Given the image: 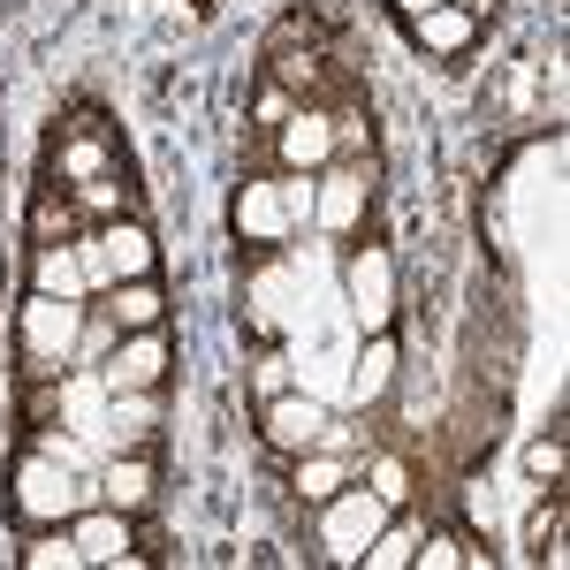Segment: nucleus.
<instances>
[{"label": "nucleus", "mask_w": 570, "mask_h": 570, "mask_svg": "<svg viewBox=\"0 0 570 570\" xmlns=\"http://www.w3.org/2000/svg\"><path fill=\"white\" fill-rule=\"evenodd\" d=\"M16 335H23V373H61L77 357V335H85V297H39L31 289Z\"/></svg>", "instance_id": "obj_1"}, {"label": "nucleus", "mask_w": 570, "mask_h": 570, "mask_svg": "<svg viewBox=\"0 0 570 570\" xmlns=\"http://www.w3.org/2000/svg\"><path fill=\"white\" fill-rule=\"evenodd\" d=\"M85 502H91V494L77 487V472H69L61 456L31 449V456L16 464V518H23V525H69Z\"/></svg>", "instance_id": "obj_2"}, {"label": "nucleus", "mask_w": 570, "mask_h": 570, "mask_svg": "<svg viewBox=\"0 0 570 570\" xmlns=\"http://www.w3.org/2000/svg\"><path fill=\"white\" fill-rule=\"evenodd\" d=\"M389 518H395V510L373 494V487H351V480H343L335 494H327V525H320V540H327L343 563H357V556L373 548V532L389 525Z\"/></svg>", "instance_id": "obj_3"}, {"label": "nucleus", "mask_w": 570, "mask_h": 570, "mask_svg": "<svg viewBox=\"0 0 570 570\" xmlns=\"http://www.w3.org/2000/svg\"><path fill=\"white\" fill-rule=\"evenodd\" d=\"M274 153H282V168H289V176L327 168V160H335V122H327V107H305V99H297V115L274 130Z\"/></svg>", "instance_id": "obj_4"}, {"label": "nucleus", "mask_w": 570, "mask_h": 570, "mask_svg": "<svg viewBox=\"0 0 570 570\" xmlns=\"http://www.w3.org/2000/svg\"><path fill=\"white\" fill-rule=\"evenodd\" d=\"M99 381H107V395H122V389H160V381H168V343H160V327H137L130 343H115Z\"/></svg>", "instance_id": "obj_5"}, {"label": "nucleus", "mask_w": 570, "mask_h": 570, "mask_svg": "<svg viewBox=\"0 0 570 570\" xmlns=\"http://www.w3.org/2000/svg\"><path fill=\"white\" fill-rule=\"evenodd\" d=\"M320 434H327V403L320 395H274L266 403V449L305 456V449H320Z\"/></svg>", "instance_id": "obj_6"}, {"label": "nucleus", "mask_w": 570, "mask_h": 570, "mask_svg": "<svg viewBox=\"0 0 570 570\" xmlns=\"http://www.w3.org/2000/svg\"><path fill=\"white\" fill-rule=\"evenodd\" d=\"M351 312L365 320V335H373V327H389V312H395V266H389L381 244H365V252L351 259Z\"/></svg>", "instance_id": "obj_7"}, {"label": "nucleus", "mask_w": 570, "mask_h": 570, "mask_svg": "<svg viewBox=\"0 0 570 570\" xmlns=\"http://www.w3.org/2000/svg\"><path fill=\"white\" fill-rule=\"evenodd\" d=\"M365 190H373V183H365V168H335V176L312 190V220H320V228H335V236H343V228H357Z\"/></svg>", "instance_id": "obj_8"}, {"label": "nucleus", "mask_w": 570, "mask_h": 570, "mask_svg": "<svg viewBox=\"0 0 570 570\" xmlns=\"http://www.w3.org/2000/svg\"><path fill=\"white\" fill-rule=\"evenodd\" d=\"M69 525H77V548H85V563H137L122 510H77Z\"/></svg>", "instance_id": "obj_9"}, {"label": "nucleus", "mask_w": 570, "mask_h": 570, "mask_svg": "<svg viewBox=\"0 0 570 570\" xmlns=\"http://www.w3.org/2000/svg\"><path fill=\"white\" fill-rule=\"evenodd\" d=\"M411 39L426 46V53H472V39H480V16H464V8H426V16H411Z\"/></svg>", "instance_id": "obj_10"}, {"label": "nucleus", "mask_w": 570, "mask_h": 570, "mask_svg": "<svg viewBox=\"0 0 570 570\" xmlns=\"http://www.w3.org/2000/svg\"><path fill=\"white\" fill-rule=\"evenodd\" d=\"M236 228H244L252 244H282V236H289L282 190H274V183H244V190H236Z\"/></svg>", "instance_id": "obj_11"}, {"label": "nucleus", "mask_w": 570, "mask_h": 570, "mask_svg": "<svg viewBox=\"0 0 570 570\" xmlns=\"http://www.w3.org/2000/svg\"><path fill=\"white\" fill-rule=\"evenodd\" d=\"M31 289H39V297H85V259H77V244H39V252H31Z\"/></svg>", "instance_id": "obj_12"}, {"label": "nucleus", "mask_w": 570, "mask_h": 570, "mask_svg": "<svg viewBox=\"0 0 570 570\" xmlns=\"http://www.w3.org/2000/svg\"><path fill=\"white\" fill-rule=\"evenodd\" d=\"M160 312H168V297H160V282H153V274H137V282H115V289H107V320H115V327H160Z\"/></svg>", "instance_id": "obj_13"}, {"label": "nucleus", "mask_w": 570, "mask_h": 570, "mask_svg": "<svg viewBox=\"0 0 570 570\" xmlns=\"http://www.w3.org/2000/svg\"><path fill=\"white\" fill-rule=\"evenodd\" d=\"M99 244H107V259H115V282H137V274H153V236H145V220L122 214L99 228Z\"/></svg>", "instance_id": "obj_14"}, {"label": "nucleus", "mask_w": 570, "mask_h": 570, "mask_svg": "<svg viewBox=\"0 0 570 570\" xmlns=\"http://www.w3.org/2000/svg\"><path fill=\"white\" fill-rule=\"evenodd\" d=\"M69 206H77V220H99V228H107V220L130 214V176H122V168H107V176L77 183V190H69Z\"/></svg>", "instance_id": "obj_15"}, {"label": "nucleus", "mask_w": 570, "mask_h": 570, "mask_svg": "<svg viewBox=\"0 0 570 570\" xmlns=\"http://www.w3.org/2000/svg\"><path fill=\"white\" fill-rule=\"evenodd\" d=\"M77 236H85V220H77V206H69V190L46 183L39 198H31V244H77Z\"/></svg>", "instance_id": "obj_16"}, {"label": "nucleus", "mask_w": 570, "mask_h": 570, "mask_svg": "<svg viewBox=\"0 0 570 570\" xmlns=\"http://www.w3.org/2000/svg\"><path fill=\"white\" fill-rule=\"evenodd\" d=\"M99 487H107V510H122V518H137V510L153 502V464H145V456H115Z\"/></svg>", "instance_id": "obj_17"}, {"label": "nucleus", "mask_w": 570, "mask_h": 570, "mask_svg": "<svg viewBox=\"0 0 570 570\" xmlns=\"http://www.w3.org/2000/svg\"><path fill=\"white\" fill-rule=\"evenodd\" d=\"M389 381H395V343L373 327V343L357 351V395L373 403V395H389Z\"/></svg>", "instance_id": "obj_18"}, {"label": "nucleus", "mask_w": 570, "mask_h": 570, "mask_svg": "<svg viewBox=\"0 0 570 570\" xmlns=\"http://www.w3.org/2000/svg\"><path fill=\"white\" fill-rule=\"evenodd\" d=\"M85 563V548H77V532L61 525V532H39L31 548H23V570H77Z\"/></svg>", "instance_id": "obj_19"}, {"label": "nucleus", "mask_w": 570, "mask_h": 570, "mask_svg": "<svg viewBox=\"0 0 570 570\" xmlns=\"http://www.w3.org/2000/svg\"><path fill=\"white\" fill-rule=\"evenodd\" d=\"M411 548H419V532L381 525V532H373V548H365L357 563H373V570H403V563H411Z\"/></svg>", "instance_id": "obj_20"}, {"label": "nucleus", "mask_w": 570, "mask_h": 570, "mask_svg": "<svg viewBox=\"0 0 570 570\" xmlns=\"http://www.w3.org/2000/svg\"><path fill=\"white\" fill-rule=\"evenodd\" d=\"M411 563H426V570H456V563H487V556H472L456 532H434V540H419L411 548Z\"/></svg>", "instance_id": "obj_21"}, {"label": "nucleus", "mask_w": 570, "mask_h": 570, "mask_svg": "<svg viewBox=\"0 0 570 570\" xmlns=\"http://www.w3.org/2000/svg\"><path fill=\"white\" fill-rule=\"evenodd\" d=\"M335 487H343V464H335V456H312V449H305V464H297V494H305V502H327Z\"/></svg>", "instance_id": "obj_22"}, {"label": "nucleus", "mask_w": 570, "mask_h": 570, "mask_svg": "<svg viewBox=\"0 0 570 570\" xmlns=\"http://www.w3.org/2000/svg\"><path fill=\"white\" fill-rule=\"evenodd\" d=\"M289 115H297V99H289V91L274 85V77H266V85H259V99H252V122H259V130L274 137L282 122H289Z\"/></svg>", "instance_id": "obj_23"}, {"label": "nucleus", "mask_w": 570, "mask_h": 570, "mask_svg": "<svg viewBox=\"0 0 570 570\" xmlns=\"http://www.w3.org/2000/svg\"><path fill=\"white\" fill-rule=\"evenodd\" d=\"M69 403V389H61V373H31V389H23V419H53Z\"/></svg>", "instance_id": "obj_24"}, {"label": "nucleus", "mask_w": 570, "mask_h": 570, "mask_svg": "<svg viewBox=\"0 0 570 570\" xmlns=\"http://www.w3.org/2000/svg\"><path fill=\"white\" fill-rule=\"evenodd\" d=\"M373 494H381L389 510H403V502H411V472H403L395 456H381V464H373Z\"/></svg>", "instance_id": "obj_25"}, {"label": "nucleus", "mask_w": 570, "mask_h": 570, "mask_svg": "<svg viewBox=\"0 0 570 570\" xmlns=\"http://www.w3.org/2000/svg\"><path fill=\"white\" fill-rule=\"evenodd\" d=\"M525 464H532V480H548V487H556V480H563V434L532 441V456H525Z\"/></svg>", "instance_id": "obj_26"}, {"label": "nucleus", "mask_w": 570, "mask_h": 570, "mask_svg": "<svg viewBox=\"0 0 570 570\" xmlns=\"http://www.w3.org/2000/svg\"><path fill=\"white\" fill-rule=\"evenodd\" d=\"M31 449H46V456H61L69 472H85V464H91V449H85V441H61V434H39Z\"/></svg>", "instance_id": "obj_27"}, {"label": "nucleus", "mask_w": 570, "mask_h": 570, "mask_svg": "<svg viewBox=\"0 0 570 570\" xmlns=\"http://www.w3.org/2000/svg\"><path fill=\"white\" fill-rule=\"evenodd\" d=\"M274 190H282V214H289V220H312V183H305V176L274 183Z\"/></svg>", "instance_id": "obj_28"}, {"label": "nucleus", "mask_w": 570, "mask_h": 570, "mask_svg": "<svg viewBox=\"0 0 570 570\" xmlns=\"http://www.w3.org/2000/svg\"><path fill=\"white\" fill-rule=\"evenodd\" d=\"M252 373H259V389H266V395L282 389V357H274V351H259V365H252Z\"/></svg>", "instance_id": "obj_29"}, {"label": "nucleus", "mask_w": 570, "mask_h": 570, "mask_svg": "<svg viewBox=\"0 0 570 570\" xmlns=\"http://www.w3.org/2000/svg\"><path fill=\"white\" fill-rule=\"evenodd\" d=\"M426 8H441V0H395V16L411 23V16H426Z\"/></svg>", "instance_id": "obj_30"}, {"label": "nucleus", "mask_w": 570, "mask_h": 570, "mask_svg": "<svg viewBox=\"0 0 570 570\" xmlns=\"http://www.w3.org/2000/svg\"><path fill=\"white\" fill-rule=\"evenodd\" d=\"M449 8H464V16H487V0H449Z\"/></svg>", "instance_id": "obj_31"}]
</instances>
